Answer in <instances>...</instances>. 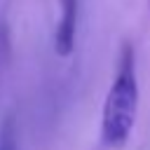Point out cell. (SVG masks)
<instances>
[{
    "label": "cell",
    "mask_w": 150,
    "mask_h": 150,
    "mask_svg": "<svg viewBox=\"0 0 150 150\" xmlns=\"http://www.w3.org/2000/svg\"><path fill=\"white\" fill-rule=\"evenodd\" d=\"M75 30H77V0H61V14L54 30V52L61 59L73 54Z\"/></svg>",
    "instance_id": "cell-2"
},
{
    "label": "cell",
    "mask_w": 150,
    "mask_h": 150,
    "mask_svg": "<svg viewBox=\"0 0 150 150\" xmlns=\"http://www.w3.org/2000/svg\"><path fill=\"white\" fill-rule=\"evenodd\" d=\"M0 150H16V143H14V138H12L9 134L0 141Z\"/></svg>",
    "instance_id": "cell-3"
},
{
    "label": "cell",
    "mask_w": 150,
    "mask_h": 150,
    "mask_svg": "<svg viewBox=\"0 0 150 150\" xmlns=\"http://www.w3.org/2000/svg\"><path fill=\"white\" fill-rule=\"evenodd\" d=\"M138 115V77L136 54L127 42L120 52L117 70L110 82L101 112V145L105 150H122L134 131Z\"/></svg>",
    "instance_id": "cell-1"
}]
</instances>
